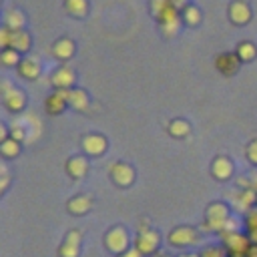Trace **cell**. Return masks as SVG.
Listing matches in <instances>:
<instances>
[{
  "mask_svg": "<svg viewBox=\"0 0 257 257\" xmlns=\"http://www.w3.org/2000/svg\"><path fill=\"white\" fill-rule=\"evenodd\" d=\"M227 221H229V209H227V205H223V203H213V205L207 207V223H205L203 229L223 233Z\"/></svg>",
  "mask_w": 257,
  "mask_h": 257,
  "instance_id": "cell-1",
  "label": "cell"
},
{
  "mask_svg": "<svg viewBox=\"0 0 257 257\" xmlns=\"http://www.w3.org/2000/svg\"><path fill=\"white\" fill-rule=\"evenodd\" d=\"M223 245L227 249L229 257H245L249 247H251V239L241 235V233H223Z\"/></svg>",
  "mask_w": 257,
  "mask_h": 257,
  "instance_id": "cell-2",
  "label": "cell"
},
{
  "mask_svg": "<svg viewBox=\"0 0 257 257\" xmlns=\"http://www.w3.org/2000/svg\"><path fill=\"white\" fill-rule=\"evenodd\" d=\"M215 66H217V70L223 72L225 76H231V74H235V72L239 70L241 58L237 56V52H221V54H217V58H215Z\"/></svg>",
  "mask_w": 257,
  "mask_h": 257,
  "instance_id": "cell-3",
  "label": "cell"
},
{
  "mask_svg": "<svg viewBox=\"0 0 257 257\" xmlns=\"http://www.w3.org/2000/svg\"><path fill=\"white\" fill-rule=\"evenodd\" d=\"M106 249L112 251V253H124L126 247H128V237L124 233L122 227H112L108 233H106Z\"/></svg>",
  "mask_w": 257,
  "mask_h": 257,
  "instance_id": "cell-4",
  "label": "cell"
},
{
  "mask_svg": "<svg viewBox=\"0 0 257 257\" xmlns=\"http://www.w3.org/2000/svg\"><path fill=\"white\" fill-rule=\"evenodd\" d=\"M135 243H137V249L143 255H151L159 247V233L153 231V229H149V227H145V229H141V233H139V237H137Z\"/></svg>",
  "mask_w": 257,
  "mask_h": 257,
  "instance_id": "cell-5",
  "label": "cell"
},
{
  "mask_svg": "<svg viewBox=\"0 0 257 257\" xmlns=\"http://www.w3.org/2000/svg\"><path fill=\"white\" fill-rule=\"evenodd\" d=\"M66 104H68V90H60V88L50 92L44 100V108L48 114H60Z\"/></svg>",
  "mask_w": 257,
  "mask_h": 257,
  "instance_id": "cell-6",
  "label": "cell"
},
{
  "mask_svg": "<svg viewBox=\"0 0 257 257\" xmlns=\"http://www.w3.org/2000/svg\"><path fill=\"white\" fill-rule=\"evenodd\" d=\"M169 243L171 245H177V247L193 245V243H197V231L191 229V227H177L175 231H171Z\"/></svg>",
  "mask_w": 257,
  "mask_h": 257,
  "instance_id": "cell-7",
  "label": "cell"
},
{
  "mask_svg": "<svg viewBox=\"0 0 257 257\" xmlns=\"http://www.w3.org/2000/svg\"><path fill=\"white\" fill-rule=\"evenodd\" d=\"M50 82H52L56 88H60V90H68V88L72 86V82H74V70H72L68 64H62V66H58V68L54 70Z\"/></svg>",
  "mask_w": 257,
  "mask_h": 257,
  "instance_id": "cell-8",
  "label": "cell"
},
{
  "mask_svg": "<svg viewBox=\"0 0 257 257\" xmlns=\"http://www.w3.org/2000/svg\"><path fill=\"white\" fill-rule=\"evenodd\" d=\"M110 177H112V181H114L116 185L126 187V185L133 183L135 171H133V167L126 165V163H114V165L110 167Z\"/></svg>",
  "mask_w": 257,
  "mask_h": 257,
  "instance_id": "cell-9",
  "label": "cell"
},
{
  "mask_svg": "<svg viewBox=\"0 0 257 257\" xmlns=\"http://www.w3.org/2000/svg\"><path fill=\"white\" fill-rule=\"evenodd\" d=\"M229 18L235 22V24H245L249 22L251 18V8L245 0H235L229 4Z\"/></svg>",
  "mask_w": 257,
  "mask_h": 257,
  "instance_id": "cell-10",
  "label": "cell"
},
{
  "mask_svg": "<svg viewBox=\"0 0 257 257\" xmlns=\"http://www.w3.org/2000/svg\"><path fill=\"white\" fill-rule=\"evenodd\" d=\"M2 100H4V106L12 112H20L26 104V98H24V92L18 90V88H10L2 94Z\"/></svg>",
  "mask_w": 257,
  "mask_h": 257,
  "instance_id": "cell-11",
  "label": "cell"
},
{
  "mask_svg": "<svg viewBox=\"0 0 257 257\" xmlns=\"http://www.w3.org/2000/svg\"><path fill=\"white\" fill-rule=\"evenodd\" d=\"M78 249H80V233L78 231H70L66 235L64 243L60 245L58 253H60V257H76Z\"/></svg>",
  "mask_w": 257,
  "mask_h": 257,
  "instance_id": "cell-12",
  "label": "cell"
},
{
  "mask_svg": "<svg viewBox=\"0 0 257 257\" xmlns=\"http://www.w3.org/2000/svg\"><path fill=\"white\" fill-rule=\"evenodd\" d=\"M82 149L88 155H102L106 151V139L102 135H86L82 139Z\"/></svg>",
  "mask_w": 257,
  "mask_h": 257,
  "instance_id": "cell-13",
  "label": "cell"
},
{
  "mask_svg": "<svg viewBox=\"0 0 257 257\" xmlns=\"http://www.w3.org/2000/svg\"><path fill=\"white\" fill-rule=\"evenodd\" d=\"M52 54L58 58V60H68L72 54H74V42L70 38H58L54 44H52Z\"/></svg>",
  "mask_w": 257,
  "mask_h": 257,
  "instance_id": "cell-14",
  "label": "cell"
},
{
  "mask_svg": "<svg viewBox=\"0 0 257 257\" xmlns=\"http://www.w3.org/2000/svg\"><path fill=\"white\" fill-rule=\"evenodd\" d=\"M8 48H14L16 52H26L30 48V36L24 30H12L10 32V44Z\"/></svg>",
  "mask_w": 257,
  "mask_h": 257,
  "instance_id": "cell-15",
  "label": "cell"
},
{
  "mask_svg": "<svg viewBox=\"0 0 257 257\" xmlns=\"http://www.w3.org/2000/svg\"><path fill=\"white\" fill-rule=\"evenodd\" d=\"M211 171H213V175L217 177V179H229L231 175H233V163L227 159V157H217L215 161H213V167H211Z\"/></svg>",
  "mask_w": 257,
  "mask_h": 257,
  "instance_id": "cell-16",
  "label": "cell"
},
{
  "mask_svg": "<svg viewBox=\"0 0 257 257\" xmlns=\"http://www.w3.org/2000/svg\"><path fill=\"white\" fill-rule=\"evenodd\" d=\"M18 72L24 76V78H38L40 76V64L38 60L34 58H22L20 64H18Z\"/></svg>",
  "mask_w": 257,
  "mask_h": 257,
  "instance_id": "cell-17",
  "label": "cell"
},
{
  "mask_svg": "<svg viewBox=\"0 0 257 257\" xmlns=\"http://www.w3.org/2000/svg\"><path fill=\"white\" fill-rule=\"evenodd\" d=\"M68 104L74 110H86L88 108V96L82 88H70L68 90Z\"/></svg>",
  "mask_w": 257,
  "mask_h": 257,
  "instance_id": "cell-18",
  "label": "cell"
},
{
  "mask_svg": "<svg viewBox=\"0 0 257 257\" xmlns=\"http://www.w3.org/2000/svg\"><path fill=\"white\" fill-rule=\"evenodd\" d=\"M66 171L70 173V177L82 179L86 175V171H88V161L84 157H72L68 161V165H66Z\"/></svg>",
  "mask_w": 257,
  "mask_h": 257,
  "instance_id": "cell-19",
  "label": "cell"
},
{
  "mask_svg": "<svg viewBox=\"0 0 257 257\" xmlns=\"http://www.w3.org/2000/svg\"><path fill=\"white\" fill-rule=\"evenodd\" d=\"M90 205H92V201H90L88 197L78 195V197H74V199L68 201V211H70L72 215H84V213H88Z\"/></svg>",
  "mask_w": 257,
  "mask_h": 257,
  "instance_id": "cell-20",
  "label": "cell"
},
{
  "mask_svg": "<svg viewBox=\"0 0 257 257\" xmlns=\"http://www.w3.org/2000/svg\"><path fill=\"white\" fill-rule=\"evenodd\" d=\"M4 26L10 30H22L24 26V16L20 10H8L4 16Z\"/></svg>",
  "mask_w": 257,
  "mask_h": 257,
  "instance_id": "cell-21",
  "label": "cell"
},
{
  "mask_svg": "<svg viewBox=\"0 0 257 257\" xmlns=\"http://www.w3.org/2000/svg\"><path fill=\"white\" fill-rule=\"evenodd\" d=\"M64 8H66L68 14L76 16V18H82L88 10V4H86V0H64Z\"/></svg>",
  "mask_w": 257,
  "mask_h": 257,
  "instance_id": "cell-22",
  "label": "cell"
},
{
  "mask_svg": "<svg viewBox=\"0 0 257 257\" xmlns=\"http://www.w3.org/2000/svg\"><path fill=\"white\" fill-rule=\"evenodd\" d=\"M181 18H183V22H185V24L193 26V24H199V20H201V12H199V8H197V6L187 4V6L183 8V12H181Z\"/></svg>",
  "mask_w": 257,
  "mask_h": 257,
  "instance_id": "cell-23",
  "label": "cell"
},
{
  "mask_svg": "<svg viewBox=\"0 0 257 257\" xmlns=\"http://www.w3.org/2000/svg\"><path fill=\"white\" fill-rule=\"evenodd\" d=\"M255 54H257V48H255L253 42H249V40L239 42V46H237V56L241 58V62H243V60H253Z\"/></svg>",
  "mask_w": 257,
  "mask_h": 257,
  "instance_id": "cell-24",
  "label": "cell"
},
{
  "mask_svg": "<svg viewBox=\"0 0 257 257\" xmlns=\"http://www.w3.org/2000/svg\"><path fill=\"white\" fill-rule=\"evenodd\" d=\"M189 131H191V126H189V122L183 120V118H177V120H173V122L169 124V133H171L173 137H187Z\"/></svg>",
  "mask_w": 257,
  "mask_h": 257,
  "instance_id": "cell-25",
  "label": "cell"
},
{
  "mask_svg": "<svg viewBox=\"0 0 257 257\" xmlns=\"http://www.w3.org/2000/svg\"><path fill=\"white\" fill-rule=\"evenodd\" d=\"M0 151L4 157H16L20 153V143L16 139H6V141H2Z\"/></svg>",
  "mask_w": 257,
  "mask_h": 257,
  "instance_id": "cell-26",
  "label": "cell"
},
{
  "mask_svg": "<svg viewBox=\"0 0 257 257\" xmlns=\"http://www.w3.org/2000/svg\"><path fill=\"white\" fill-rule=\"evenodd\" d=\"M255 199H257V195H255L251 189H247V191H241V195L237 197L235 203H237V207H241V209L245 211V209H253L251 205L255 203Z\"/></svg>",
  "mask_w": 257,
  "mask_h": 257,
  "instance_id": "cell-27",
  "label": "cell"
},
{
  "mask_svg": "<svg viewBox=\"0 0 257 257\" xmlns=\"http://www.w3.org/2000/svg\"><path fill=\"white\" fill-rule=\"evenodd\" d=\"M0 60L2 64L6 66H12V64H20V58H18V52L14 48H4L2 54H0Z\"/></svg>",
  "mask_w": 257,
  "mask_h": 257,
  "instance_id": "cell-28",
  "label": "cell"
},
{
  "mask_svg": "<svg viewBox=\"0 0 257 257\" xmlns=\"http://www.w3.org/2000/svg\"><path fill=\"white\" fill-rule=\"evenodd\" d=\"M245 225H247L249 233H257V207H253V209H249V211H247Z\"/></svg>",
  "mask_w": 257,
  "mask_h": 257,
  "instance_id": "cell-29",
  "label": "cell"
},
{
  "mask_svg": "<svg viewBox=\"0 0 257 257\" xmlns=\"http://www.w3.org/2000/svg\"><path fill=\"white\" fill-rule=\"evenodd\" d=\"M201 257H229V255H227V251L221 249V247H207V249L201 253Z\"/></svg>",
  "mask_w": 257,
  "mask_h": 257,
  "instance_id": "cell-30",
  "label": "cell"
},
{
  "mask_svg": "<svg viewBox=\"0 0 257 257\" xmlns=\"http://www.w3.org/2000/svg\"><path fill=\"white\" fill-rule=\"evenodd\" d=\"M247 159H249L253 165H257V139L249 143V147H247Z\"/></svg>",
  "mask_w": 257,
  "mask_h": 257,
  "instance_id": "cell-31",
  "label": "cell"
},
{
  "mask_svg": "<svg viewBox=\"0 0 257 257\" xmlns=\"http://www.w3.org/2000/svg\"><path fill=\"white\" fill-rule=\"evenodd\" d=\"M0 169H2V187H0V189L4 191V189L8 187V171H6V165H2Z\"/></svg>",
  "mask_w": 257,
  "mask_h": 257,
  "instance_id": "cell-32",
  "label": "cell"
},
{
  "mask_svg": "<svg viewBox=\"0 0 257 257\" xmlns=\"http://www.w3.org/2000/svg\"><path fill=\"white\" fill-rule=\"evenodd\" d=\"M245 257H257V243H251V247H249Z\"/></svg>",
  "mask_w": 257,
  "mask_h": 257,
  "instance_id": "cell-33",
  "label": "cell"
},
{
  "mask_svg": "<svg viewBox=\"0 0 257 257\" xmlns=\"http://www.w3.org/2000/svg\"><path fill=\"white\" fill-rule=\"evenodd\" d=\"M141 255H143V253H141L139 249H131V251H128V253H124L122 257H141Z\"/></svg>",
  "mask_w": 257,
  "mask_h": 257,
  "instance_id": "cell-34",
  "label": "cell"
},
{
  "mask_svg": "<svg viewBox=\"0 0 257 257\" xmlns=\"http://www.w3.org/2000/svg\"><path fill=\"white\" fill-rule=\"evenodd\" d=\"M249 239H251L253 243H257V233H249Z\"/></svg>",
  "mask_w": 257,
  "mask_h": 257,
  "instance_id": "cell-35",
  "label": "cell"
},
{
  "mask_svg": "<svg viewBox=\"0 0 257 257\" xmlns=\"http://www.w3.org/2000/svg\"><path fill=\"white\" fill-rule=\"evenodd\" d=\"M179 257H201V255H195V253H185V255H179Z\"/></svg>",
  "mask_w": 257,
  "mask_h": 257,
  "instance_id": "cell-36",
  "label": "cell"
},
{
  "mask_svg": "<svg viewBox=\"0 0 257 257\" xmlns=\"http://www.w3.org/2000/svg\"><path fill=\"white\" fill-rule=\"evenodd\" d=\"M173 4H175V6H179V4H183V0H173Z\"/></svg>",
  "mask_w": 257,
  "mask_h": 257,
  "instance_id": "cell-37",
  "label": "cell"
},
{
  "mask_svg": "<svg viewBox=\"0 0 257 257\" xmlns=\"http://www.w3.org/2000/svg\"><path fill=\"white\" fill-rule=\"evenodd\" d=\"M153 257H169L167 253H161V255H153Z\"/></svg>",
  "mask_w": 257,
  "mask_h": 257,
  "instance_id": "cell-38",
  "label": "cell"
}]
</instances>
